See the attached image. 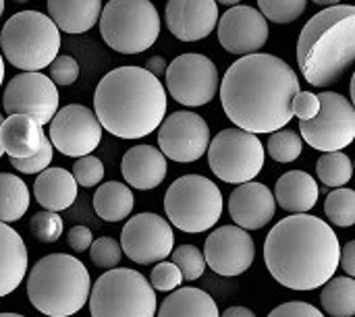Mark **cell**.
<instances>
[{
    "label": "cell",
    "instance_id": "6da1fadb",
    "mask_svg": "<svg viewBox=\"0 0 355 317\" xmlns=\"http://www.w3.org/2000/svg\"><path fill=\"white\" fill-rule=\"evenodd\" d=\"M297 91L300 79L283 58L256 52L227 69L220 102L237 129L260 135L281 131L291 123V102Z\"/></svg>",
    "mask_w": 355,
    "mask_h": 317
},
{
    "label": "cell",
    "instance_id": "7a4b0ae2",
    "mask_svg": "<svg viewBox=\"0 0 355 317\" xmlns=\"http://www.w3.org/2000/svg\"><path fill=\"white\" fill-rule=\"evenodd\" d=\"M341 245L324 220L310 214L287 216L264 241V262L272 278L291 291H316L339 270Z\"/></svg>",
    "mask_w": 355,
    "mask_h": 317
},
{
    "label": "cell",
    "instance_id": "3957f363",
    "mask_svg": "<svg viewBox=\"0 0 355 317\" xmlns=\"http://www.w3.org/2000/svg\"><path fill=\"white\" fill-rule=\"evenodd\" d=\"M94 114L100 127L114 137H148L164 120L166 89L141 66L112 69L96 87Z\"/></svg>",
    "mask_w": 355,
    "mask_h": 317
},
{
    "label": "cell",
    "instance_id": "277c9868",
    "mask_svg": "<svg viewBox=\"0 0 355 317\" xmlns=\"http://www.w3.org/2000/svg\"><path fill=\"white\" fill-rule=\"evenodd\" d=\"M355 58V6L337 4L316 12L297 39V64L314 87L337 83Z\"/></svg>",
    "mask_w": 355,
    "mask_h": 317
},
{
    "label": "cell",
    "instance_id": "5b68a950",
    "mask_svg": "<svg viewBox=\"0 0 355 317\" xmlns=\"http://www.w3.org/2000/svg\"><path fill=\"white\" fill-rule=\"evenodd\" d=\"M29 303L48 317H73L89 299V272L73 255L50 253L27 276Z\"/></svg>",
    "mask_w": 355,
    "mask_h": 317
},
{
    "label": "cell",
    "instance_id": "8992f818",
    "mask_svg": "<svg viewBox=\"0 0 355 317\" xmlns=\"http://www.w3.org/2000/svg\"><path fill=\"white\" fill-rule=\"evenodd\" d=\"M0 48L15 69L40 73L58 56L60 31L44 12H15L0 31Z\"/></svg>",
    "mask_w": 355,
    "mask_h": 317
},
{
    "label": "cell",
    "instance_id": "52a82bcc",
    "mask_svg": "<svg viewBox=\"0 0 355 317\" xmlns=\"http://www.w3.org/2000/svg\"><path fill=\"white\" fill-rule=\"evenodd\" d=\"M100 35L121 54H139L160 35V15L150 0H108L100 12Z\"/></svg>",
    "mask_w": 355,
    "mask_h": 317
},
{
    "label": "cell",
    "instance_id": "ba28073f",
    "mask_svg": "<svg viewBox=\"0 0 355 317\" xmlns=\"http://www.w3.org/2000/svg\"><path fill=\"white\" fill-rule=\"evenodd\" d=\"M164 212L175 228L189 235L206 233L223 216V193L210 179L185 174L166 189Z\"/></svg>",
    "mask_w": 355,
    "mask_h": 317
},
{
    "label": "cell",
    "instance_id": "9c48e42d",
    "mask_svg": "<svg viewBox=\"0 0 355 317\" xmlns=\"http://www.w3.org/2000/svg\"><path fill=\"white\" fill-rule=\"evenodd\" d=\"M89 311L92 317H154L156 291L139 272L114 268L94 282Z\"/></svg>",
    "mask_w": 355,
    "mask_h": 317
},
{
    "label": "cell",
    "instance_id": "30bf717a",
    "mask_svg": "<svg viewBox=\"0 0 355 317\" xmlns=\"http://www.w3.org/2000/svg\"><path fill=\"white\" fill-rule=\"evenodd\" d=\"M264 156L258 135L241 129H223L208 145L210 170L231 185L254 181L264 168Z\"/></svg>",
    "mask_w": 355,
    "mask_h": 317
},
{
    "label": "cell",
    "instance_id": "8fae6325",
    "mask_svg": "<svg viewBox=\"0 0 355 317\" xmlns=\"http://www.w3.org/2000/svg\"><path fill=\"white\" fill-rule=\"evenodd\" d=\"M318 100V114L312 120H300V137L324 154L343 152L355 139L354 104L337 91H322Z\"/></svg>",
    "mask_w": 355,
    "mask_h": 317
},
{
    "label": "cell",
    "instance_id": "7c38bea8",
    "mask_svg": "<svg viewBox=\"0 0 355 317\" xmlns=\"http://www.w3.org/2000/svg\"><path fill=\"white\" fill-rule=\"evenodd\" d=\"M166 89L175 102L198 108L208 102L218 91V71L216 64L204 54H181L166 64L164 71Z\"/></svg>",
    "mask_w": 355,
    "mask_h": 317
},
{
    "label": "cell",
    "instance_id": "4fadbf2b",
    "mask_svg": "<svg viewBox=\"0 0 355 317\" xmlns=\"http://www.w3.org/2000/svg\"><path fill=\"white\" fill-rule=\"evenodd\" d=\"M48 125V141L56 152L69 158L89 156L102 141V127L94 110L83 104L58 108Z\"/></svg>",
    "mask_w": 355,
    "mask_h": 317
},
{
    "label": "cell",
    "instance_id": "5bb4252c",
    "mask_svg": "<svg viewBox=\"0 0 355 317\" xmlns=\"http://www.w3.org/2000/svg\"><path fill=\"white\" fill-rule=\"evenodd\" d=\"M121 251L139 266L164 262L175 245L173 226L158 214L133 216L121 233Z\"/></svg>",
    "mask_w": 355,
    "mask_h": 317
},
{
    "label": "cell",
    "instance_id": "9a60e30c",
    "mask_svg": "<svg viewBox=\"0 0 355 317\" xmlns=\"http://www.w3.org/2000/svg\"><path fill=\"white\" fill-rule=\"evenodd\" d=\"M158 145L162 156L173 162H198L210 145V127L196 112H173L171 116H164L158 127Z\"/></svg>",
    "mask_w": 355,
    "mask_h": 317
},
{
    "label": "cell",
    "instance_id": "2e32d148",
    "mask_svg": "<svg viewBox=\"0 0 355 317\" xmlns=\"http://www.w3.org/2000/svg\"><path fill=\"white\" fill-rule=\"evenodd\" d=\"M2 106L4 112L27 114L44 127L58 110V89L42 73H21L6 83Z\"/></svg>",
    "mask_w": 355,
    "mask_h": 317
},
{
    "label": "cell",
    "instance_id": "e0dca14e",
    "mask_svg": "<svg viewBox=\"0 0 355 317\" xmlns=\"http://www.w3.org/2000/svg\"><path fill=\"white\" fill-rule=\"evenodd\" d=\"M204 262L218 276H239L248 272L256 257V245L248 230L239 226L216 228L204 245Z\"/></svg>",
    "mask_w": 355,
    "mask_h": 317
},
{
    "label": "cell",
    "instance_id": "ac0fdd59",
    "mask_svg": "<svg viewBox=\"0 0 355 317\" xmlns=\"http://www.w3.org/2000/svg\"><path fill=\"white\" fill-rule=\"evenodd\" d=\"M218 42L237 56L256 54L268 39V21L254 6L237 4L223 12L216 23Z\"/></svg>",
    "mask_w": 355,
    "mask_h": 317
},
{
    "label": "cell",
    "instance_id": "d6986e66",
    "mask_svg": "<svg viewBox=\"0 0 355 317\" xmlns=\"http://www.w3.org/2000/svg\"><path fill=\"white\" fill-rule=\"evenodd\" d=\"M164 19L177 39L200 42L216 29L218 4L214 0H168Z\"/></svg>",
    "mask_w": 355,
    "mask_h": 317
},
{
    "label": "cell",
    "instance_id": "ffe728a7",
    "mask_svg": "<svg viewBox=\"0 0 355 317\" xmlns=\"http://www.w3.org/2000/svg\"><path fill=\"white\" fill-rule=\"evenodd\" d=\"M229 214L235 226L243 230L264 228L277 214V201L272 191L256 181L239 185L229 197Z\"/></svg>",
    "mask_w": 355,
    "mask_h": 317
},
{
    "label": "cell",
    "instance_id": "44dd1931",
    "mask_svg": "<svg viewBox=\"0 0 355 317\" xmlns=\"http://www.w3.org/2000/svg\"><path fill=\"white\" fill-rule=\"evenodd\" d=\"M121 172L127 185L139 191L156 189L166 176V158L154 145L131 147L121 162Z\"/></svg>",
    "mask_w": 355,
    "mask_h": 317
},
{
    "label": "cell",
    "instance_id": "7402d4cb",
    "mask_svg": "<svg viewBox=\"0 0 355 317\" xmlns=\"http://www.w3.org/2000/svg\"><path fill=\"white\" fill-rule=\"evenodd\" d=\"M44 137L42 125L27 114H8L0 125V147L10 160L33 156Z\"/></svg>",
    "mask_w": 355,
    "mask_h": 317
},
{
    "label": "cell",
    "instance_id": "603a6c76",
    "mask_svg": "<svg viewBox=\"0 0 355 317\" xmlns=\"http://www.w3.org/2000/svg\"><path fill=\"white\" fill-rule=\"evenodd\" d=\"M27 266L29 255L21 235L0 222V299L19 289L27 274Z\"/></svg>",
    "mask_w": 355,
    "mask_h": 317
},
{
    "label": "cell",
    "instance_id": "cb8c5ba5",
    "mask_svg": "<svg viewBox=\"0 0 355 317\" xmlns=\"http://www.w3.org/2000/svg\"><path fill=\"white\" fill-rule=\"evenodd\" d=\"M33 197L46 212H62L77 199V183L64 168H46L33 183Z\"/></svg>",
    "mask_w": 355,
    "mask_h": 317
},
{
    "label": "cell",
    "instance_id": "d4e9b609",
    "mask_svg": "<svg viewBox=\"0 0 355 317\" xmlns=\"http://www.w3.org/2000/svg\"><path fill=\"white\" fill-rule=\"evenodd\" d=\"M275 201L295 214H308L318 201V183L304 170H289L277 181Z\"/></svg>",
    "mask_w": 355,
    "mask_h": 317
},
{
    "label": "cell",
    "instance_id": "484cf974",
    "mask_svg": "<svg viewBox=\"0 0 355 317\" xmlns=\"http://www.w3.org/2000/svg\"><path fill=\"white\" fill-rule=\"evenodd\" d=\"M102 12V0H48V17L67 33L89 31Z\"/></svg>",
    "mask_w": 355,
    "mask_h": 317
},
{
    "label": "cell",
    "instance_id": "4316f807",
    "mask_svg": "<svg viewBox=\"0 0 355 317\" xmlns=\"http://www.w3.org/2000/svg\"><path fill=\"white\" fill-rule=\"evenodd\" d=\"M216 301L202 289H177L168 295L160 309L158 317H218Z\"/></svg>",
    "mask_w": 355,
    "mask_h": 317
},
{
    "label": "cell",
    "instance_id": "83f0119b",
    "mask_svg": "<svg viewBox=\"0 0 355 317\" xmlns=\"http://www.w3.org/2000/svg\"><path fill=\"white\" fill-rule=\"evenodd\" d=\"M94 210L106 222H121L133 212V193L127 185L108 181L94 195Z\"/></svg>",
    "mask_w": 355,
    "mask_h": 317
},
{
    "label": "cell",
    "instance_id": "f1b7e54d",
    "mask_svg": "<svg viewBox=\"0 0 355 317\" xmlns=\"http://www.w3.org/2000/svg\"><path fill=\"white\" fill-rule=\"evenodd\" d=\"M29 189L23 179L10 172H0V222L10 224L23 218L29 210Z\"/></svg>",
    "mask_w": 355,
    "mask_h": 317
},
{
    "label": "cell",
    "instance_id": "f546056e",
    "mask_svg": "<svg viewBox=\"0 0 355 317\" xmlns=\"http://www.w3.org/2000/svg\"><path fill=\"white\" fill-rule=\"evenodd\" d=\"M320 303L322 309L333 317L355 316V280L349 276L331 278L320 287Z\"/></svg>",
    "mask_w": 355,
    "mask_h": 317
},
{
    "label": "cell",
    "instance_id": "4dcf8cb0",
    "mask_svg": "<svg viewBox=\"0 0 355 317\" xmlns=\"http://www.w3.org/2000/svg\"><path fill=\"white\" fill-rule=\"evenodd\" d=\"M316 174L322 181V185L341 189L352 181L354 166L349 156H345L343 152H329L316 162Z\"/></svg>",
    "mask_w": 355,
    "mask_h": 317
},
{
    "label": "cell",
    "instance_id": "1f68e13d",
    "mask_svg": "<svg viewBox=\"0 0 355 317\" xmlns=\"http://www.w3.org/2000/svg\"><path fill=\"white\" fill-rule=\"evenodd\" d=\"M324 212L331 224L339 228H352L355 224V191L341 187L329 193Z\"/></svg>",
    "mask_w": 355,
    "mask_h": 317
},
{
    "label": "cell",
    "instance_id": "d6a6232c",
    "mask_svg": "<svg viewBox=\"0 0 355 317\" xmlns=\"http://www.w3.org/2000/svg\"><path fill=\"white\" fill-rule=\"evenodd\" d=\"M266 147H268V154H270V158L275 162L289 164V162H295L302 156L304 143H302V137L295 131L281 129V131L270 133V139H268Z\"/></svg>",
    "mask_w": 355,
    "mask_h": 317
},
{
    "label": "cell",
    "instance_id": "836d02e7",
    "mask_svg": "<svg viewBox=\"0 0 355 317\" xmlns=\"http://www.w3.org/2000/svg\"><path fill=\"white\" fill-rule=\"evenodd\" d=\"M260 15L272 23L287 25L297 21L308 6V0H258Z\"/></svg>",
    "mask_w": 355,
    "mask_h": 317
},
{
    "label": "cell",
    "instance_id": "e575fe53",
    "mask_svg": "<svg viewBox=\"0 0 355 317\" xmlns=\"http://www.w3.org/2000/svg\"><path fill=\"white\" fill-rule=\"evenodd\" d=\"M173 255V262L177 266V270L181 272V278L183 280H198L202 278L204 270H206V262H204V255L198 247L193 245H179L177 249L171 251Z\"/></svg>",
    "mask_w": 355,
    "mask_h": 317
},
{
    "label": "cell",
    "instance_id": "d590c367",
    "mask_svg": "<svg viewBox=\"0 0 355 317\" xmlns=\"http://www.w3.org/2000/svg\"><path fill=\"white\" fill-rule=\"evenodd\" d=\"M62 218L56 212H37L31 220H29V233L35 241L40 243H56L62 237Z\"/></svg>",
    "mask_w": 355,
    "mask_h": 317
},
{
    "label": "cell",
    "instance_id": "8d00e7d4",
    "mask_svg": "<svg viewBox=\"0 0 355 317\" xmlns=\"http://www.w3.org/2000/svg\"><path fill=\"white\" fill-rule=\"evenodd\" d=\"M89 255L96 268L100 270H114L123 257L121 245L112 237H100L89 245Z\"/></svg>",
    "mask_w": 355,
    "mask_h": 317
},
{
    "label": "cell",
    "instance_id": "74e56055",
    "mask_svg": "<svg viewBox=\"0 0 355 317\" xmlns=\"http://www.w3.org/2000/svg\"><path fill=\"white\" fill-rule=\"evenodd\" d=\"M73 179L77 183V187H96L102 183L104 179V164L100 158L96 156H83V158H77V162L73 164Z\"/></svg>",
    "mask_w": 355,
    "mask_h": 317
},
{
    "label": "cell",
    "instance_id": "f35d334b",
    "mask_svg": "<svg viewBox=\"0 0 355 317\" xmlns=\"http://www.w3.org/2000/svg\"><path fill=\"white\" fill-rule=\"evenodd\" d=\"M52 154H54V147L48 141V137H44L40 150L33 156H29V158H15V160H10V164H12L15 170H19L23 174H40L46 168H50Z\"/></svg>",
    "mask_w": 355,
    "mask_h": 317
},
{
    "label": "cell",
    "instance_id": "ab89813d",
    "mask_svg": "<svg viewBox=\"0 0 355 317\" xmlns=\"http://www.w3.org/2000/svg\"><path fill=\"white\" fill-rule=\"evenodd\" d=\"M148 282H150V287H152L154 291L173 293V291L181 289L183 278H181V272L177 270L175 264H171V262H158V264L154 266V270H152Z\"/></svg>",
    "mask_w": 355,
    "mask_h": 317
},
{
    "label": "cell",
    "instance_id": "60d3db41",
    "mask_svg": "<svg viewBox=\"0 0 355 317\" xmlns=\"http://www.w3.org/2000/svg\"><path fill=\"white\" fill-rule=\"evenodd\" d=\"M79 79V62L73 56H56L50 62V81L54 85H73Z\"/></svg>",
    "mask_w": 355,
    "mask_h": 317
},
{
    "label": "cell",
    "instance_id": "b9f144b4",
    "mask_svg": "<svg viewBox=\"0 0 355 317\" xmlns=\"http://www.w3.org/2000/svg\"><path fill=\"white\" fill-rule=\"evenodd\" d=\"M320 110V100L312 91H297L291 102V112L300 120H312Z\"/></svg>",
    "mask_w": 355,
    "mask_h": 317
},
{
    "label": "cell",
    "instance_id": "7bdbcfd3",
    "mask_svg": "<svg viewBox=\"0 0 355 317\" xmlns=\"http://www.w3.org/2000/svg\"><path fill=\"white\" fill-rule=\"evenodd\" d=\"M268 317H324L320 309H316L310 303L304 301H289L279 305L277 309H272Z\"/></svg>",
    "mask_w": 355,
    "mask_h": 317
},
{
    "label": "cell",
    "instance_id": "ee69618b",
    "mask_svg": "<svg viewBox=\"0 0 355 317\" xmlns=\"http://www.w3.org/2000/svg\"><path fill=\"white\" fill-rule=\"evenodd\" d=\"M67 243L73 251L77 253H83L89 249V245L94 243V237H92V230L87 226H73L67 235Z\"/></svg>",
    "mask_w": 355,
    "mask_h": 317
},
{
    "label": "cell",
    "instance_id": "f6af8a7d",
    "mask_svg": "<svg viewBox=\"0 0 355 317\" xmlns=\"http://www.w3.org/2000/svg\"><path fill=\"white\" fill-rule=\"evenodd\" d=\"M339 266L343 268V272H345L349 278H354L355 276V241H349L345 247H341Z\"/></svg>",
    "mask_w": 355,
    "mask_h": 317
},
{
    "label": "cell",
    "instance_id": "bcb514c9",
    "mask_svg": "<svg viewBox=\"0 0 355 317\" xmlns=\"http://www.w3.org/2000/svg\"><path fill=\"white\" fill-rule=\"evenodd\" d=\"M146 71L152 73V75L158 79V77L164 75V71H166V60H164L162 56H152V58L148 60V64H146Z\"/></svg>",
    "mask_w": 355,
    "mask_h": 317
},
{
    "label": "cell",
    "instance_id": "7dc6e473",
    "mask_svg": "<svg viewBox=\"0 0 355 317\" xmlns=\"http://www.w3.org/2000/svg\"><path fill=\"white\" fill-rule=\"evenodd\" d=\"M218 317H256V314L248 307H241V305H235V307H229L223 311V316Z\"/></svg>",
    "mask_w": 355,
    "mask_h": 317
},
{
    "label": "cell",
    "instance_id": "c3c4849f",
    "mask_svg": "<svg viewBox=\"0 0 355 317\" xmlns=\"http://www.w3.org/2000/svg\"><path fill=\"white\" fill-rule=\"evenodd\" d=\"M312 2H316V4H320V6H337V4H341V0H312Z\"/></svg>",
    "mask_w": 355,
    "mask_h": 317
},
{
    "label": "cell",
    "instance_id": "681fc988",
    "mask_svg": "<svg viewBox=\"0 0 355 317\" xmlns=\"http://www.w3.org/2000/svg\"><path fill=\"white\" fill-rule=\"evenodd\" d=\"M216 4H225V6H237L241 0H214Z\"/></svg>",
    "mask_w": 355,
    "mask_h": 317
},
{
    "label": "cell",
    "instance_id": "f907efd6",
    "mask_svg": "<svg viewBox=\"0 0 355 317\" xmlns=\"http://www.w3.org/2000/svg\"><path fill=\"white\" fill-rule=\"evenodd\" d=\"M2 79H4V58L0 54V85H2Z\"/></svg>",
    "mask_w": 355,
    "mask_h": 317
},
{
    "label": "cell",
    "instance_id": "816d5d0a",
    "mask_svg": "<svg viewBox=\"0 0 355 317\" xmlns=\"http://www.w3.org/2000/svg\"><path fill=\"white\" fill-rule=\"evenodd\" d=\"M0 317H25V316H19V314H0Z\"/></svg>",
    "mask_w": 355,
    "mask_h": 317
},
{
    "label": "cell",
    "instance_id": "f5cc1de1",
    "mask_svg": "<svg viewBox=\"0 0 355 317\" xmlns=\"http://www.w3.org/2000/svg\"><path fill=\"white\" fill-rule=\"evenodd\" d=\"M2 12H4V0H0V17H2Z\"/></svg>",
    "mask_w": 355,
    "mask_h": 317
},
{
    "label": "cell",
    "instance_id": "db71d44e",
    "mask_svg": "<svg viewBox=\"0 0 355 317\" xmlns=\"http://www.w3.org/2000/svg\"><path fill=\"white\" fill-rule=\"evenodd\" d=\"M2 120H4V118H2V114H0V125H2ZM2 156H4V152H2V147H0V158H2Z\"/></svg>",
    "mask_w": 355,
    "mask_h": 317
},
{
    "label": "cell",
    "instance_id": "11a10c76",
    "mask_svg": "<svg viewBox=\"0 0 355 317\" xmlns=\"http://www.w3.org/2000/svg\"><path fill=\"white\" fill-rule=\"evenodd\" d=\"M15 2H21L23 4V2H29V0H15Z\"/></svg>",
    "mask_w": 355,
    "mask_h": 317
}]
</instances>
